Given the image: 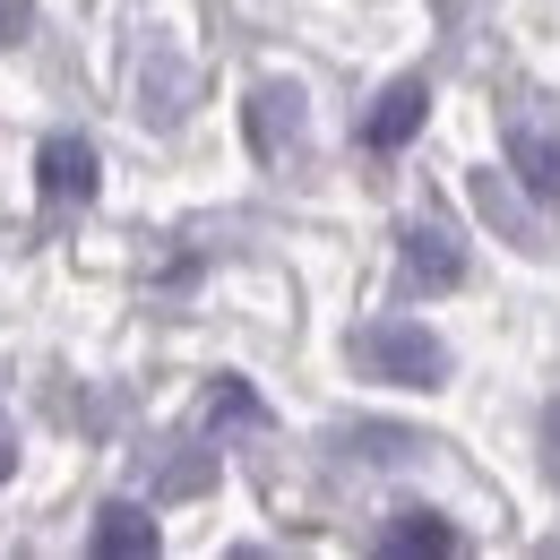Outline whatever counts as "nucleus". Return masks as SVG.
I'll return each instance as SVG.
<instances>
[{"label":"nucleus","instance_id":"obj_1","mask_svg":"<svg viewBox=\"0 0 560 560\" xmlns=\"http://www.w3.org/2000/svg\"><path fill=\"white\" fill-rule=\"evenodd\" d=\"M353 371L388 380V388H440L448 380V346L422 319H371V328H353Z\"/></svg>","mask_w":560,"mask_h":560},{"label":"nucleus","instance_id":"obj_2","mask_svg":"<svg viewBox=\"0 0 560 560\" xmlns=\"http://www.w3.org/2000/svg\"><path fill=\"white\" fill-rule=\"evenodd\" d=\"M500 139H509V173L535 190V199H560V113L544 95H517L509 104V121H500Z\"/></svg>","mask_w":560,"mask_h":560},{"label":"nucleus","instance_id":"obj_3","mask_svg":"<svg viewBox=\"0 0 560 560\" xmlns=\"http://www.w3.org/2000/svg\"><path fill=\"white\" fill-rule=\"evenodd\" d=\"M242 130H250V155H259V164H293L302 139H311V95H302L293 78H268V86L250 95Z\"/></svg>","mask_w":560,"mask_h":560},{"label":"nucleus","instance_id":"obj_4","mask_svg":"<svg viewBox=\"0 0 560 560\" xmlns=\"http://www.w3.org/2000/svg\"><path fill=\"white\" fill-rule=\"evenodd\" d=\"M397 259H406V293H448L466 277V242H457L448 215H415L406 242H397Z\"/></svg>","mask_w":560,"mask_h":560},{"label":"nucleus","instance_id":"obj_5","mask_svg":"<svg viewBox=\"0 0 560 560\" xmlns=\"http://www.w3.org/2000/svg\"><path fill=\"white\" fill-rule=\"evenodd\" d=\"M422 113H431V86H422V78L380 86V95H371V113H362V147H371V155H397V147H415Z\"/></svg>","mask_w":560,"mask_h":560},{"label":"nucleus","instance_id":"obj_6","mask_svg":"<svg viewBox=\"0 0 560 560\" xmlns=\"http://www.w3.org/2000/svg\"><path fill=\"white\" fill-rule=\"evenodd\" d=\"M95 182H104L95 147L78 139V130H52V139H44V199H52V208H78V199H95Z\"/></svg>","mask_w":560,"mask_h":560},{"label":"nucleus","instance_id":"obj_7","mask_svg":"<svg viewBox=\"0 0 560 560\" xmlns=\"http://www.w3.org/2000/svg\"><path fill=\"white\" fill-rule=\"evenodd\" d=\"M155 544H164V535H155V517H147L139 500L95 509V526H86V552H95V560H147Z\"/></svg>","mask_w":560,"mask_h":560},{"label":"nucleus","instance_id":"obj_8","mask_svg":"<svg viewBox=\"0 0 560 560\" xmlns=\"http://www.w3.org/2000/svg\"><path fill=\"white\" fill-rule=\"evenodd\" d=\"M380 552L388 560H440V552H457V526H448L440 509H397V517L380 526Z\"/></svg>","mask_w":560,"mask_h":560},{"label":"nucleus","instance_id":"obj_9","mask_svg":"<svg viewBox=\"0 0 560 560\" xmlns=\"http://www.w3.org/2000/svg\"><path fill=\"white\" fill-rule=\"evenodd\" d=\"M475 208H483L491 224L509 233V242H526V250H535V215H526L517 199H509V190H500V173H475Z\"/></svg>","mask_w":560,"mask_h":560},{"label":"nucleus","instance_id":"obj_10","mask_svg":"<svg viewBox=\"0 0 560 560\" xmlns=\"http://www.w3.org/2000/svg\"><path fill=\"white\" fill-rule=\"evenodd\" d=\"M208 422H268V406H259L242 380H215L208 388Z\"/></svg>","mask_w":560,"mask_h":560},{"label":"nucleus","instance_id":"obj_11","mask_svg":"<svg viewBox=\"0 0 560 560\" xmlns=\"http://www.w3.org/2000/svg\"><path fill=\"white\" fill-rule=\"evenodd\" d=\"M346 440H362V457H415L422 448L415 431H346Z\"/></svg>","mask_w":560,"mask_h":560},{"label":"nucleus","instance_id":"obj_12","mask_svg":"<svg viewBox=\"0 0 560 560\" xmlns=\"http://www.w3.org/2000/svg\"><path fill=\"white\" fill-rule=\"evenodd\" d=\"M544 466H552V483H560V397L544 406Z\"/></svg>","mask_w":560,"mask_h":560},{"label":"nucleus","instance_id":"obj_13","mask_svg":"<svg viewBox=\"0 0 560 560\" xmlns=\"http://www.w3.org/2000/svg\"><path fill=\"white\" fill-rule=\"evenodd\" d=\"M26 35V0H0V44H18Z\"/></svg>","mask_w":560,"mask_h":560},{"label":"nucleus","instance_id":"obj_14","mask_svg":"<svg viewBox=\"0 0 560 560\" xmlns=\"http://www.w3.org/2000/svg\"><path fill=\"white\" fill-rule=\"evenodd\" d=\"M9 466H18V431H9V415H0V483H9Z\"/></svg>","mask_w":560,"mask_h":560}]
</instances>
